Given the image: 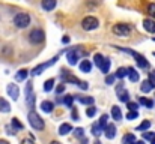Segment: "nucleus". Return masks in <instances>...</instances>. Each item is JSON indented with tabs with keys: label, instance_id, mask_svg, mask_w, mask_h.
<instances>
[{
	"label": "nucleus",
	"instance_id": "bb28decb",
	"mask_svg": "<svg viewBox=\"0 0 155 144\" xmlns=\"http://www.w3.org/2000/svg\"><path fill=\"white\" fill-rule=\"evenodd\" d=\"M139 102H140L142 105L148 107V108H152V107H154V102H152L151 99H148V98H140V99H139Z\"/></svg>",
	"mask_w": 155,
	"mask_h": 144
},
{
	"label": "nucleus",
	"instance_id": "72a5a7b5",
	"mask_svg": "<svg viewBox=\"0 0 155 144\" xmlns=\"http://www.w3.org/2000/svg\"><path fill=\"white\" fill-rule=\"evenodd\" d=\"M72 101H74V96L68 95V96H65V98H63V101H62V102H63L66 107H71V105H72Z\"/></svg>",
	"mask_w": 155,
	"mask_h": 144
},
{
	"label": "nucleus",
	"instance_id": "de8ad7c7",
	"mask_svg": "<svg viewBox=\"0 0 155 144\" xmlns=\"http://www.w3.org/2000/svg\"><path fill=\"white\" fill-rule=\"evenodd\" d=\"M133 144H145V141H136V143H133Z\"/></svg>",
	"mask_w": 155,
	"mask_h": 144
},
{
	"label": "nucleus",
	"instance_id": "c756f323",
	"mask_svg": "<svg viewBox=\"0 0 155 144\" xmlns=\"http://www.w3.org/2000/svg\"><path fill=\"white\" fill-rule=\"evenodd\" d=\"M151 128V122L149 120H145L140 126H137V131H148Z\"/></svg>",
	"mask_w": 155,
	"mask_h": 144
},
{
	"label": "nucleus",
	"instance_id": "603ef678",
	"mask_svg": "<svg viewBox=\"0 0 155 144\" xmlns=\"http://www.w3.org/2000/svg\"><path fill=\"white\" fill-rule=\"evenodd\" d=\"M154 56H155V53H154Z\"/></svg>",
	"mask_w": 155,
	"mask_h": 144
},
{
	"label": "nucleus",
	"instance_id": "4468645a",
	"mask_svg": "<svg viewBox=\"0 0 155 144\" xmlns=\"http://www.w3.org/2000/svg\"><path fill=\"white\" fill-rule=\"evenodd\" d=\"M41 110L44 113H51L53 110H54V104L50 102V101H42L41 102Z\"/></svg>",
	"mask_w": 155,
	"mask_h": 144
},
{
	"label": "nucleus",
	"instance_id": "8fccbe9b",
	"mask_svg": "<svg viewBox=\"0 0 155 144\" xmlns=\"http://www.w3.org/2000/svg\"><path fill=\"white\" fill-rule=\"evenodd\" d=\"M152 144H155V141H152Z\"/></svg>",
	"mask_w": 155,
	"mask_h": 144
},
{
	"label": "nucleus",
	"instance_id": "ddd939ff",
	"mask_svg": "<svg viewBox=\"0 0 155 144\" xmlns=\"http://www.w3.org/2000/svg\"><path fill=\"white\" fill-rule=\"evenodd\" d=\"M154 87H155V86L151 83V81H149V80H145V81L142 83V86H140V90H142L143 93H149Z\"/></svg>",
	"mask_w": 155,
	"mask_h": 144
},
{
	"label": "nucleus",
	"instance_id": "f3484780",
	"mask_svg": "<svg viewBox=\"0 0 155 144\" xmlns=\"http://www.w3.org/2000/svg\"><path fill=\"white\" fill-rule=\"evenodd\" d=\"M77 101L81 102V104H84V105H91V107H92L94 102H95V99H94L92 96H86V98H84V96H77Z\"/></svg>",
	"mask_w": 155,
	"mask_h": 144
},
{
	"label": "nucleus",
	"instance_id": "3c124183",
	"mask_svg": "<svg viewBox=\"0 0 155 144\" xmlns=\"http://www.w3.org/2000/svg\"><path fill=\"white\" fill-rule=\"evenodd\" d=\"M154 41H155V38H154Z\"/></svg>",
	"mask_w": 155,
	"mask_h": 144
},
{
	"label": "nucleus",
	"instance_id": "9d476101",
	"mask_svg": "<svg viewBox=\"0 0 155 144\" xmlns=\"http://www.w3.org/2000/svg\"><path fill=\"white\" fill-rule=\"evenodd\" d=\"M6 92H8V95L11 96L14 101H17V99H18V95H20V89H18V86H17V84H8V87H6Z\"/></svg>",
	"mask_w": 155,
	"mask_h": 144
},
{
	"label": "nucleus",
	"instance_id": "0eeeda50",
	"mask_svg": "<svg viewBox=\"0 0 155 144\" xmlns=\"http://www.w3.org/2000/svg\"><path fill=\"white\" fill-rule=\"evenodd\" d=\"M26 104L29 108H35V93L32 90V83H27L26 86Z\"/></svg>",
	"mask_w": 155,
	"mask_h": 144
},
{
	"label": "nucleus",
	"instance_id": "b1692460",
	"mask_svg": "<svg viewBox=\"0 0 155 144\" xmlns=\"http://www.w3.org/2000/svg\"><path fill=\"white\" fill-rule=\"evenodd\" d=\"M114 75H116V78H120V80L125 78V77L128 75V68H119V69L116 71Z\"/></svg>",
	"mask_w": 155,
	"mask_h": 144
},
{
	"label": "nucleus",
	"instance_id": "7ed1b4c3",
	"mask_svg": "<svg viewBox=\"0 0 155 144\" xmlns=\"http://www.w3.org/2000/svg\"><path fill=\"white\" fill-rule=\"evenodd\" d=\"M113 33L116 35V36H120V38H127V36H130V33H131V27L128 26V24H114L113 26Z\"/></svg>",
	"mask_w": 155,
	"mask_h": 144
},
{
	"label": "nucleus",
	"instance_id": "6ab92c4d",
	"mask_svg": "<svg viewBox=\"0 0 155 144\" xmlns=\"http://www.w3.org/2000/svg\"><path fill=\"white\" fill-rule=\"evenodd\" d=\"M69 132H72V126H71L69 123L60 125V128H59V134H60V135H66V134H69Z\"/></svg>",
	"mask_w": 155,
	"mask_h": 144
},
{
	"label": "nucleus",
	"instance_id": "7c9ffc66",
	"mask_svg": "<svg viewBox=\"0 0 155 144\" xmlns=\"http://www.w3.org/2000/svg\"><path fill=\"white\" fill-rule=\"evenodd\" d=\"M101 132H103V129L100 128V125H98V123H95V125H92V134H94L95 137H98V135H101Z\"/></svg>",
	"mask_w": 155,
	"mask_h": 144
},
{
	"label": "nucleus",
	"instance_id": "e433bc0d",
	"mask_svg": "<svg viewBox=\"0 0 155 144\" xmlns=\"http://www.w3.org/2000/svg\"><path fill=\"white\" fill-rule=\"evenodd\" d=\"M86 114H87V117H94V116L97 114V108H95V107H89V108L86 110Z\"/></svg>",
	"mask_w": 155,
	"mask_h": 144
},
{
	"label": "nucleus",
	"instance_id": "39448f33",
	"mask_svg": "<svg viewBox=\"0 0 155 144\" xmlns=\"http://www.w3.org/2000/svg\"><path fill=\"white\" fill-rule=\"evenodd\" d=\"M44 39H45V35H44V32H42L41 29H33V30L29 33V41H30L32 44H35V45L41 44Z\"/></svg>",
	"mask_w": 155,
	"mask_h": 144
},
{
	"label": "nucleus",
	"instance_id": "49530a36",
	"mask_svg": "<svg viewBox=\"0 0 155 144\" xmlns=\"http://www.w3.org/2000/svg\"><path fill=\"white\" fill-rule=\"evenodd\" d=\"M0 144H9V143H8L6 140H0Z\"/></svg>",
	"mask_w": 155,
	"mask_h": 144
},
{
	"label": "nucleus",
	"instance_id": "f257e3e1",
	"mask_svg": "<svg viewBox=\"0 0 155 144\" xmlns=\"http://www.w3.org/2000/svg\"><path fill=\"white\" fill-rule=\"evenodd\" d=\"M27 119H29V123H30V126H32L33 129H36V131H42V129L45 128V123H44L42 117H41L38 113L30 111L29 116H27Z\"/></svg>",
	"mask_w": 155,
	"mask_h": 144
},
{
	"label": "nucleus",
	"instance_id": "c03bdc74",
	"mask_svg": "<svg viewBox=\"0 0 155 144\" xmlns=\"http://www.w3.org/2000/svg\"><path fill=\"white\" fill-rule=\"evenodd\" d=\"M21 144H35V143H33L32 140H23V143Z\"/></svg>",
	"mask_w": 155,
	"mask_h": 144
},
{
	"label": "nucleus",
	"instance_id": "cd10ccee",
	"mask_svg": "<svg viewBox=\"0 0 155 144\" xmlns=\"http://www.w3.org/2000/svg\"><path fill=\"white\" fill-rule=\"evenodd\" d=\"M107 120H108V116H107V114H103L101 119H100V122H98V125H100L101 129H105V128H107Z\"/></svg>",
	"mask_w": 155,
	"mask_h": 144
},
{
	"label": "nucleus",
	"instance_id": "5701e85b",
	"mask_svg": "<svg viewBox=\"0 0 155 144\" xmlns=\"http://www.w3.org/2000/svg\"><path fill=\"white\" fill-rule=\"evenodd\" d=\"M27 74H29L27 69H21V71H18V74L15 75V80H17V81H24V80L27 78Z\"/></svg>",
	"mask_w": 155,
	"mask_h": 144
},
{
	"label": "nucleus",
	"instance_id": "a211bd4d",
	"mask_svg": "<svg viewBox=\"0 0 155 144\" xmlns=\"http://www.w3.org/2000/svg\"><path fill=\"white\" fill-rule=\"evenodd\" d=\"M111 117H113L114 120H117V122H119V120H122V111H120V108H119V107H116V105H114V107L111 108Z\"/></svg>",
	"mask_w": 155,
	"mask_h": 144
},
{
	"label": "nucleus",
	"instance_id": "4c0bfd02",
	"mask_svg": "<svg viewBox=\"0 0 155 144\" xmlns=\"http://www.w3.org/2000/svg\"><path fill=\"white\" fill-rule=\"evenodd\" d=\"M137 117H139V113L137 111H128V114H127V119L128 120H134Z\"/></svg>",
	"mask_w": 155,
	"mask_h": 144
},
{
	"label": "nucleus",
	"instance_id": "a19ab883",
	"mask_svg": "<svg viewBox=\"0 0 155 144\" xmlns=\"http://www.w3.org/2000/svg\"><path fill=\"white\" fill-rule=\"evenodd\" d=\"M63 92H65V86H63V84L57 86V89H56V93H57V95H60V93H63Z\"/></svg>",
	"mask_w": 155,
	"mask_h": 144
},
{
	"label": "nucleus",
	"instance_id": "473e14b6",
	"mask_svg": "<svg viewBox=\"0 0 155 144\" xmlns=\"http://www.w3.org/2000/svg\"><path fill=\"white\" fill-rule=\"evenodd\" d=\"M11 126L14 128V131H17V129H23V125L18 122V119H12V122H11Z\"/></svg>",
	"mask_w": 155,
	"mask_h": 144
},
{
	"label": "nucleus",
	"instance_id": "412c9836",
	"mask_svg": "<svg viewBox=\"0 0 155 144\" xmlns=\"http://www.w3.org/2000/svg\"><path fill=\"white\" fill-rule=\"evenodd\" d=\"M80 69H81V72H91L92 63H91L89 60H83V62L80 63Z\"/></svg>",
	"mask_w": 155,
	"mask_h": 144
},
{
	"label": "nucleus",
	"instance_id": "1a4fd4ad",
	"mask_svg": "<svg viewBox=\"0 0 155 144\" xmlns=\"http://www.w3.org/2000/svg\"><path fill=\"white\" fill-rule=\"evenodd\" d=\"M56 60H57V57H54V59H51L50 62H47V63H42V65H39V66H36L33 71H32V75L33 77H36V75H39V74H42V71L44 69H47L48 66H51V65H54L56 63Z\"/></svg>",
	"mask_w": 155,
	"mask_h": 144
},
{
	"label": "nucleus",
	"instance_id": "4be33fe9",
	"mask_svg": "<svg viewBox=\"0 0 155 144\" xmlns=\"http://www.w3.org/2000/svg\"><path fill=\"white\" fill-rule=\"evenodd\" d=\"M128 77H130V80H131L133 83L139 81V72H137L136 69H133V68H128Z\"/></svg>",
	"mask_w": 155,
	"mask_h": 144
},
{
	"label": "nucleus",
	"instance_id": "423d86ee",
	"mask_svg": "<svg viewBox=\"0 0 155 144\" xmlns=\"http://www.w3.org/2000/svg\"><path fill=\"white\" fill-rule=\"evenodd\" d=\"M94 60H95V65L101 69V72H104V74L108 72V69H110V60L108 59H104L101 54H95Z\"/></svg>",
	"mask_w": 155,
	"mask_h": 144
},
{
	"label": "nucleus",
	"instance_id": "6e6552de",
	"mask_svg": "<svg viewBox=\"0 0 155 144\" xmlns=\"http://www.w3.org/2000/svg\"><path fill=\"white\" fill-rule=\"evenodd\" d=\"M83 54V51H80L78 48H75V50H71V51H68V63L69 65H75L77 62H78V59H80V56Z\"/></svg>",
	"mask_w": 155,
	"mask_h": 144
},
{
	"label": "nucleus",
	"instance_id": "c9c22d12",
	"mask_svg": "<svg viewBox=\"0 0 155 144\" xmlns=\"http://www.w3.org/2000/svg\"><path fill=\"white\" fill-rule=\"evenodd\" d=\"M127 108H128L130 111H137L139 104H136V102H128V104H127Z\"/></svg>",
	"mask_w": 155,
	"mask_h": 144
},
{
	"label": "nucleus",
	"instance_id": "20e7f679",
	"mask_svg": "<svg viewBox=\"0 0 155 144\" xmlns=\"http://www.w3.org/2000/svg\"><path fill=\"white\" fill-rule=\"evenodd\" d=\"M98 26H100V21L95 17H86L81 21V27L84 30H95V29H98Z\"/></svg>",
	"mask_w": 155,
	"mask_h": 144
},
{
	"label": "nucleus",
	"instance_id": "58836bf2",
	"mask_svg": "<svg viewBox=\"0 0 155 144\" xmlns=\"http://www.w3.org/2000/svg\"><path fill=\"white\" fill-rule=\"evenodd\" d=\"M148 14H149L152 18H155V3H151V5L148 6Z\"/></svg>",
	"mask_w": 155,
	"mask_h": 144
},
{
	"label": "nucleus",
	"instance_id": "79ce46f5",
	"mask_svg": "<svg viewBox=\"0 0 155 144\" xmlns=\"http://www.w3.org/2000/svg\"><path fill=\"white\" fill-rule=\"evenodd\" d=\"M78 87H80V89H83V90H86L89 86H87V83H84V81H80V83H78Z\"/></svg>",
	"mask_w": 155,
	"mask_h": 144
},
{
	"label": "nucleus",
	"instance_id": "ea45409f",
	"mask_svg": "<svg viewBox=\"0 0 155 144\" xmlns=\"http://www.w3.org/2000/svg\"><path fill=\"white\" fill-rule=\"evenodd\" d=\"M114 78H116V75H107L105 77V83L107 84H113L114 83Z\"/></svg>",
	"mask_w": 155,
	"mask_h": 144
},
{
	"label": "nucleus",
	"instance_id": "37998d69",
	"mask_svg": "<svg viewBox=\"0 0 155 144\" xmlns=\"http://www.w3.org/2000/svg\"><path fill=\"white\" fill-rule=\"evenodd\" d=\"M71 117H72V119H74V120H78V113H77V111H75V110H74V111H72V113H71Z\"/></svg>",
	"mask_w": 155,
	"mask_h": 144
},
{
	"label": "nucleus",
	"instance_id": "f03ea898",
	"mask_svg": "<svg viewBox=\"0 0 155 144\" xmlns=\"http://www.w3.org/2000/svg\"><path fill=\"white\" fill-rule=\"evenodd\" d=\"M29 24H30V15L29 14L20 12V14H17L14 17V26L17 29H26Z\"/></svg>",
	"mask_w": 155,
	"mask_h": 144
},
{
	"label": "nucleus",
	"instance_id": "09e8293b",
	"mask_svg": "<svg viewBox=\"0 0 155 144\" xmlns=\"http://www.w3.org/2000/svg\"><path fill=\"white\" fill-rule=\"evenodd\" d=\"M50 144H60V143H59V141H51Z\"/></svg>",
	"mask_w": 155,
	"mask_h": 144
},
{
	"label": "nucleus",
	"instance_id": "9b49d317",
	"mask_svg": "<svg viewBox=\"0 0 155 144\" xmlns=\"http://www.w3.org/2000/svg\"><path fill=\"white\" fill-rule=\"evenodd\" d=\"M104 134H105V137L108 138V140H113L114 137H116V126L114 125H107V128L104 129Z\"/></svg>",
	"mask_w": 155,
	"mask_h": 144
},
{
	"label": "nucleus",
	"instance_id": "dca6fc26",
	"mask_svg": "<svg viewBox=\"0 0 155 144\" xmlns=\"http://www.w3.org/2000/svg\"><path fill=\"white\" fill-rule=\"evenodd\" d=\"M134 57H136V60H137V65L140 66V68H149V63L146 62V59L143 57V56H140V54H134Z\"/></svg>",
	"mask_w": 155,
	"mask_h": 144
},
{
	"label": "nucleus",
	"instance_id": "2eb2a0df",
	"mask_svg": "<svg viewBox=\"0 0 155 144\" xmlns=\"http://www.w3.org/2000/svg\"><path fill=\"white\" fill-rule=\"evenodd\" d=\"M56 3H57L56 0H41V5L45 11H53L56 8Z\"/></svg>",
	"mask_w": 155,
	"mask_h": 144
},
{
	"label": "nucleus",
	"instance_id": "a18cd8bd",
	"mask_svg": "<svg viewBox=\"0 0 155 144\" xmlns=\"http://www.w3.org/2000/svg\"><path fill=\"white\" fill-rule=\"evenodd\" d=\"M62 41H63V44H68V42H69V38H68V36H65Z\"/></svg>",
	"mask_w": 155,
	"mask_h": 144
},
{
	"label": "nucleus",
	"instance_id": "f8f14e48",
	"mask_svg": "<svg viewBox=\"0 0 155 144\" xmlns=\"http://www.w3.org/2000/svg\"><path fill=\"white\" fill-rule=\"evenodd\" d=\"M143 27H145L146 32L155 33V21L154 20H145V21H143Z\"/></svg>",
	"mask_w": 155,
	"mask_h": 144
},
{
	"label": "nucleus",
	"instance_id": "a878e982",
	"mask_svg": "<svg viewBox=\"0 0 155 144\" xmlns=\"http://www.w3.org/2000/svg\"><path fill=\"white\" fill-rule=\"evenodd\" d=\"M53 87H54V78H50V80H47L44 83V90L45 92H51Z\"/></svg>",
	"mask_w": 155,
	"mask_h": 144
},
{
	"label": "nucleus",
	"instance_id": "f704fd0d",
	"mask_svg": "<svg viewBox=\"0 0 155 144\" xmlns=\"http://www.w3.org/2000/svg\"><path fill=\"white\" fill-rule=\"evenodd\" d=\"M74 135H75L77 138H83V137H84L83 128H75V129H74Z\"/></svg>",
	"mask_w": 155,
	"mask_h": 144
},
{
	"label": "nucleus",
	"instance_id": "2f4dec72",
	"mask_svg": "<svg viewBox=\"0 0 155 144\" xmlns=\"http://www.w3.org/2000/svg\"><path fill=\"white\" fill-rule=\"evenodd\" d=\"M143 140H148V141H155V132H143Z\"/></svg>",
	"mask_w": 155,
	"mask_h": 144
},
{
	"label": "nucleus",
	"instance_id": "c85d7f7f",
	"mask_svg": "<svg viewBox=\"0 0 155 144\" xmlns=\"http://www.w3.org/2000/svg\"><path fill=\"white\" fill-rule=\"evenodd\" d=\"M119 101L120 102H130V95H128V92H119Z\"/></svg>",
	"mask_w": 155,
	"mask_h": 144
},
{
	"label": "nucleus",
	"instance_id": "393cba45",
	"mask_svg": "<svg viewBox=\"0 0 155 144\" xmlns=\"http://www.w3.org/2000/svg\"><path fill=\"white\" fill-rule=\"evenodd\" d=\"M122 143H124V144H133V143H136V137H134V134H127V135L122 138Z\"/></svg>",
	"mask_w": 155,
	"mask_h": 144
},
{
	"label": "nucleus",
	"instance_id": "aec40b11",
	"mask_svg": "<svg viewBox=\"0 0 155 144\" xmlns=\"http://www.w3.org/2000/svg\"><path fill=\"white\" fill-rule=\"evenodd\" d=\"M11 111V105L8 104L6 99L0 98V113H9Z\"/></svg>",
	"mask_w": 155,
	"mask_h": 144
}]
</instances>
